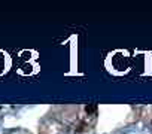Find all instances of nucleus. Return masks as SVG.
<instances>
[{
  "label": "nucleus",
  "instance_id": "f257e3e1",
  "mask_svg": "<svg viewBox=\"0 0 152 134\" xmlns=\"http://www.w3.org/2000/svg\"><path fill=\"white\" fill-rule=\"evenodd\" d=\"M106 67L113 75H127L133 69V57L128 51H113L106 58Z\"/></svg>",
  "mask_w": 152,
  "mask_h": 134
},
{
  "label": "nucleus",
  "instance_id": "f03ea898",
  "mask_svg": "<svg viewBox=\"0 0 152 134\" xmlns=\"http://www.w3.org/2000/svg\"><path fill=\"white\" fill-rule=\"evenodd\" d=\"M20 63H18V73L24 76H31L39 72V64H37V52L24 49L20 52Z\"/></svg>",
  "mask_w": 152,
  "mask_h": 134
},
{
  "label": "nucleus",
  "instance_id": "7ed1b4c3",
  "mask_svg": "<svg viewBox=\"0 0 152 134\" xmlns=\"http://www.w3.org/2000/svg\"><path fill=\"white\" fill-rule=\"evenodd\" d=\"M9 69H11V57L8 55V52L0 49V76L8 73Z\"/></svg>",
  "mask_w": 152,
  "mask_h": 134
},
{
  "label": "nucleus",
  "instance_id": "20e7f679",
  "mask_svg": "<svg viewBox=\"0 0 152 134\" xmlns=\"http://www.w3.org/2000/svg\"><path fill=\"white\" fill-rule=\"evenodd\" d=\"M85 110H87V113H88V115H93V113H96L97 106H96V104H88V106L85 107Z\"/></svg>",
  "mask_w": 152,
  "mask_h": 134
}]
</instances>
